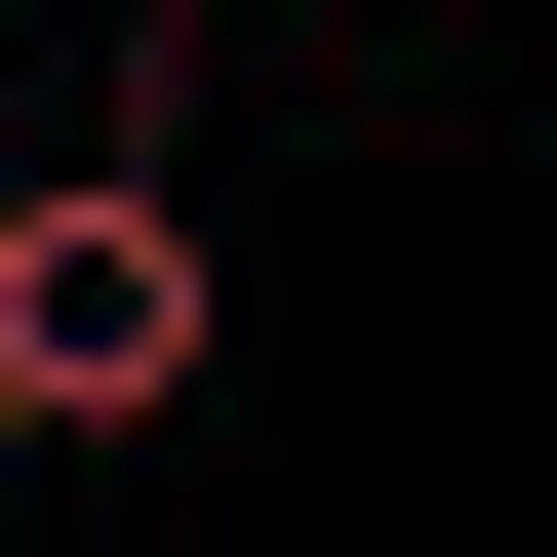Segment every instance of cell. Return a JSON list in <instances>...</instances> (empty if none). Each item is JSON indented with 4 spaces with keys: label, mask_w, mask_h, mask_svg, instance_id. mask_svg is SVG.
I'll return each mask as SVG.
<instances>
[{
    "label": "cell",
    "mask_w": 557,
    "mask_h": 557,
    "mask_svg": "<svg viewBox=\"0 0 557 557\" xmlns=\"http://www.w3.org/2000/svg\"><path fill=\"white\" fill-rule=\"evenodd\" d=\"M199 359H239V239H199L160 160H40L0 199V438H160Z\"/></svg>",
    "instance_id": "cell-1"
}]
</instances>
